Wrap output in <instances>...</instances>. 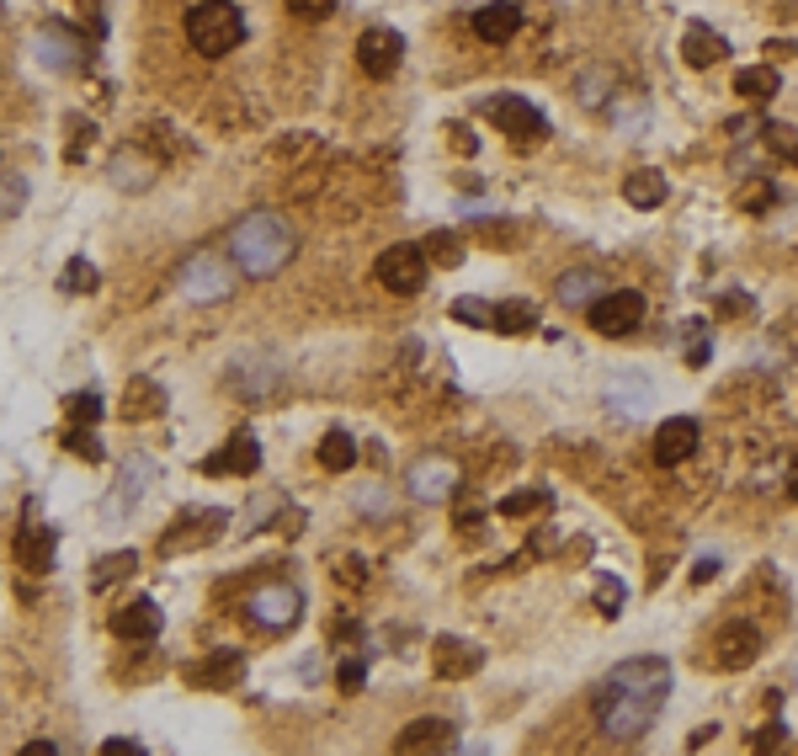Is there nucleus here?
Here are the masks:
<instances>
[{"instance_id":"29","label":"nucleus","mask_w":798,"mask_h":756,"mask_svg":"<svg viewBox=\"0 0 798 756\" xmlns=\"http://www.w3.org/2000/svg\"><path fill=\"white\" fill-rule=\"evenodd\" d=\"M490 325H495L501 336H522V331H532V325H538V310H532L528 298H506V304L490 315Z\"/></svg>"},{"instance_id":"12","label":"nucleus","mask_w":798,"mask_h":756,"mask_svg":"<svg viewBox=\"0 0 798 756\" xmlns=\"http://www.w3.org/2000/svg\"><path fill=\"white\" fill-rule=\"evenodd\" d=\"M405 485H411L415 501H447V495L459 490V464L442 459V453H426V459H415L411 464Z\"/></svg>"},{"instance_id":"4","label":"nucleus","mask_w":798,"mask_h":756,"mask_svg":"<svg viewBox=\"0 0 798 756\" xmlns=\"http://www.w3.org/2000/svg\"><path fill=\"white\" fill-rule=\"evenodd\" d=\"M176 283H181V293L193 304H224L235 293V283H240V267L229 256H218V251H193L181 262V272H176Z\"/></svg>"},{"instance_id":"48","label":"nucleus","mask_w":798,"mask_h":756,"mask_svg":"<svg viewBox=\"0 0 798 756\" xmlns=\"http://www.w3.org/2000/svg\"><path fill=\"white\" fill-rule=\"evenodd\" d=\"M453 145H459L463 155H474V149H480V139H474V134H469V128H453Z\"/></svg>"},{"instance_id":"6","label":"nucleus","mask_w":798,"mask_h":756,"mask_svg":"<svg viewBox=\"0 0 798 756\" xmlns=\"http://www.w3.org/2000/svg\"><path fill=\"white\" fill-rule=\"evenodd\" d=\"M32 59L53 75H80L86 65H91V49H86V38L70 32L65 22H43L38 32H32Z\"/></svg>"},{"instance_id":"3","label":"nucleus","mask_w":798,"mask_h":756,"mask_svg":"<svg viewBox=\"0 0 798 756\" xmlns=\"http://www.w3.org/2000/svg\"><path fill=\"white\" fill-rule=\"evenodd\" d=\"M187 43H193L203 59H224L229 49H240L245 38V17L235 0H197L187 6Z\"/></svg>"},{"instance_id":"16","label":"nucleus","mask_w":798,"mask_h":756,"mask_svg":"<svg viewBox=\"0 0 798 756\" xmlns=\"http://www.w3.org/2000/svg\"><path fill=\"white\" fill-rule=\"evenodd\" d=\"M224 533V512H181V522L160 538V554H181V549H203Z\"/></svg>"},{"instance_id":"51","label":"nucleus","mask_w":798,"mask_h":756,"mask_svg":"<svg viewBox=\"0 0 798 756\" xmlns=\"http://www.w3.org/2000/svg\"><path fill=\"white\" fill-rule=\"evenodd\" d=\"M75 6H86V0H75Z\"/></svg>"},{"instance_id":"17","label":"nucleus","mask_w":798,"mask_h":756,"mask_svg":"<svg viewBox=\"0 0 798 756\" xmlns=\"http://www.w3.org/2000/svg\"><path fill=\"white\" fill-rule=\"evenodd\" d=\"M698 453V421L692 415H671L660 432H654V464L671 469V464H687Z\"/></svg>"},{"instance_id":"10","label":"nucleus","mask_w":798,"mask_h":756,"mask_svg":"<svg viewBox=\"0 0 798 756\" xmlns=\"http://www.w3.org/2000/svg\"><path fill=\"white\" fill-rule=\"evenodd\" d=\"M484 112L501 122V134H511L516 145H532V139L549 134V118H543L528 97H495V101H484Z\"/></svg>"},{"instance_id":"7","label":"nucleus","mask_w":798,"mask_h":756,"mask_svg":"<svg viewBox=\"0 0 798 756\" xmlns=\"http://www.w3.org/2000/svg\"><path fill=\"white\" fill-rule=\"evenodd\" d=\"M426 272H432V262H426V251L411 240L388 245L384 256L373 262V277H378L388 293H400V298H415V293L426 288Z\"/></svg>"},{"instance_id":"5","label":"nucleus","mask_w":798,"mask_h":756,"mask_svg":"<svg viewBox=\"0 0 798 756\" xmlns=\"http://www.w3.org/2000/svg\"><path fill=\"white\" fill-rule=\"evenodd\" d=\"M245 618H250L256 629H266V635H283V629H293V624L304 618V597H298V586H288V581H262L245 597Z\"/></svg>"},{"instance_id":"45","label":"nucleus","mask_w":798,"mask_h":756,"mask_svg":"<svg viewBox=\"0 0 798 756\" xmlns=\"http://www.w3.org/2000/svg\"><path fill=\"white\" fill-rule=\"evenodd\" d=\"M101 756H145L139 740H101Z\"/></svg>"},{"instance_id":"31","label":"nucleus","mask_w":798,"mask_h":756,"mask_svg":"<svg viewBox=\"0 0 798 756\" xmlns=\"http://www.w3.org/2000/svg\"><path fill=\"white\" fill-rule=\"evenodd\" d=\"M139 570V554L134 549H118V554H101V564L91 570V591H107L112 581H128Z\"/></svg>"},{"instance_id":"37","label":"nucleus","mask_w":798,"mask_h":756,"mask_svg":"<svg viewBox=\"0 0 798 756\" xmlns=\"http://www.w3.org/2000/svg\"><path fill=\"white\" fill-rule=\"evenodd\" d=\"M59 288H70V293H97V272L86 267V256H75L70 267H65V277H59Z\"/></svg>"},{"instance_id":"49","label":"nucleus","mask_w":798,"mask_h":756,"mask_svg":"<svg viewBox=\"0 0 798 756\" xmlns=\"http://www.w3.org/2000/svg\"><path fill=\"white\" fill-rule=\"evenodd\" d=\"M53 752H59L53 740H27V746H22V756H53Z\"/></svg>"},{"instance_id":"47","label":"nucleus","mask_w":798,"mask_h":756,"mask_svg":"<svg viewBox=\"0 0 798 756\" xmlns=\"http://www.w3.org/2000/svg\"><path fill=\"white\" fill-rule=\"evenodd\" d=\"M713 570H719V560H713V554H702V560L692 564V581L702 586V581H708V576H713Z\"/></svg>"},{"instance_id":"35","label":"nucleus","mask_w":798,"mask_h":756,"mask_svg":"<svg viewBox=\"0 0 798 756\" xmlns=\"http://www.w3.org/2000/svg\"><path fill=\"white\" fill-rule=\"evenodd\" d=\"M761 134H767V145H772L782 160H794L798 166V128H788V122H767Z\"/></svg>"},{"instance_id":"27","label":"nucleus","mask_w":798,"mask_h":756,"mask_svg":"<svg viewBox=\"0 0 798 756\" xmlns=\"http://www.w3.org/2000/svg\"><path fill=\"white\" fill-rule=\"evenodd\" d=\"M777 86H782V80H777L772 65H750V70L735 75V91H740L746 101H756V107H761V101H772Z\"/></svg>"},{"instance_id":"21","label":"nucleus","mask_w":798,"mask_h":756,"mask_svg":"<svg viewBox=\"0 0 798 756\" xmlns=\"http://www.w3.org/2000/svg\"><path fill=\"white\" fill-rule=\"evenodd\" d=\"M459 746V730L447 719H415L411 730L400 735V752H453Z\"/></svg>"},{"instance_id":"23","label":"nucleus","mask_w":798,"mask_h":756,"mask_svg":"<svg viewBox=\"0 0 798 756\" xmlns=\"http://www.w3.org/2000/svg\"><path fill=\"white\" fill-rule=\"evenodd\" d=\"M554 293H559V304H564V310H591V304L602 298V272H591V267L564 272Z\"/></svg>"},{"instance_id":"43","label":"nucleus","mask_w":798,"mask_h":756,"mask_svg":"<svg viewBox=\"0 0 798 756\" xmlns=\"http://www.w3.org/2000/svg\"><path fill=\"white\" fill-rule=\"evenodd\" d=\"M602 86H607V70H597L591 80H581V101H585V107H602V101H607Z\"/></svg>"},{"instance_id":"44","label":"nucleus","mask_w":798,"mask_h":756,"mask_svg":"<svg viewBox=\"0 0 798 756\" xmlns=\"http://www.w3.org/2000/svg\"><path fill=\"white\" fill-rule=\"evenodd\" d=\"M363 683H367V666L363 660H346V666H341V687H346V693H357Z\"/></svg>"},{"instance_id":"19","label":"nucleus","mask_w":798,"mask_h":756,"mask_svg":"<svg viewBox=\"0 0 798 756\" xmlns=\"http://www.w3.org/2000/svg\"><path fill=\"white\" fill-rule=\"evenodd\" d=\"M516 27H522V6H511V0H490V6L474 11V38L480 43H511Z\"/></svg>"},{"instance_id":"30","label":"nucleus","mask_w":798,"mask_h":756,"mask_svg":"<svg viewBox=\"0 0 798 756\" xmlns=\"http://www.w3.org/2000/svg\"><path fill=\"white\" fill-rule=\"evenodd\" d=\"M240 671H245V656L224 650V656H214L208 666H197L193 677H197L203 687H235V683H240Z\"/></svg>"},{"instance_id":"33","label":"nucleus","mask_w":798,"mask_h":756,"mask_svg":"<svg viewBox=\"0 0 798 756\" xmlns=\"http://www.w3.org/2000/svg\"><path fill=\"white\" fill-rule=\"evenodd\" d=\"M27 203V176L22 171H0V224L17 219Z\"/></svg>"},{"instance_id":"46","label":"nucleus","mask_w":798,"mask_h":756,"mask_svg":"<svg viewBox=\"0 0 798 756\" xmlns=\"http://www.w3.org/2000/svg\"><path fill=\"white\" fill-rule=\"evenodd\" d=\"M777 740H782V725H767L761 735H750V746H761V752H767V746H777Z\"/></svg>"},{"instance_id":"39","label":"nucleus","mask_w":798,"mask_h":756,"mask_svg":"<svg viewBox=\"0 0 798 756\" xmlns=\"http://www.w3.org/2000/svg\"><path fill=\"white\" fill-rule=\"evenodd\" d=\"M70 415L80 421V426H97V421H101V394L97 390H80L70 400Z\"/></svg>"},{"instance_id":"15","label":"nucleus","mask_w":798,"mask_h":756,"mask_svg":"<svg viewBox=\"0 0 798 756\" xmlns=\"http://www.w3.org/2000/svg\"><path fill=\"white\" fill-rule=\"evenodd\" d=\"M53 554H59V533L43 528L38 517H22V533H17V564L32 570V576H43V570H53Z\"/></svg>"},{"instance_id":"8","label":"nucleus","mask_w":798,"mask_h":756,"mask_svg":"<svg viewBox=\"0 0 798 756\" xmlns=\"http://www.w3.org/2000/svg\"><path fill=\"white\" fill-rule=\"evenodd\" d=\"M585 315H591V331H602V336H629V331H639V320H644V293H633V288L602 293Z\"/></svg>"},{"instance_id":"22","label":"nucleus","mask_w":798,"mask_h":756,"mask_svg":"<svg viewBox=\"0 0 798 756\" xmlns=\"http://www.w3.org/2000/svg\"><path fill=\"white\" fill-rule=\"evenodd\" d=\"M729 53V43L713 32V27H702V22H692L687 27V38H681V59L692 65V70H708V65H719Z\"/></svg>"},{"instance_id":"14","label":"nucleus","mask_w":798,"mask_h":756,"mask_svg":"<svg viewBox=\"0 0 798 756\" xmlns=\"http://www.w3.org/2000/svg\"><path fill=\"white\" fill-rule=\"evenodd\" d=\"M160 602H149V597H134V602H122L112 612V635L128 639V645H149V639H160Z\"/></svg>"},{"instance_id":"36","label":"nucleus","mask_w":798,"mask_h":756,"mask_svg":"<svg viewBox=\"0 0 798 756\" xmlns=\"http://www.w3.org/2000/svg\"><path fill=\"white\" fill-rule=\"evenodd\" d=\"M65 448H70V453H80V459H91V464H101V442L91 438V426H80V421L65 432Z\"/></svg>"},{"instance_id":"26","label":"nucleus","mask_w":798,"mask_h":756,"mask_svg":"<svg viewBox=\"0 0 798 756\" xmlns=\"http://www.w3.org/2000/svg\"><path fill=\"white\" fill-rule=\"evenodd\" d=\"M436 671L442 677H469V671H480V650L469 639H436Z\"/></svg>"},{"instance_id":"24","label":"nucleus","mask_w":798,"mask_h":756,"mask_svg":"<svg viewBox=\"0 0 798 756\" xmlns=\"http://www.w3.org/2000/svg\"><path fill=\"white\" fill-rule=\"evenodd\" d=\"M166 411V390L155 384V379H134L128 394L118 400V415L122 421H145V415H160Z\"/></svg>"},{"instance_id":"25","label":"nucleus","mask_w":798,"mask_h":756,"mask_svg":"<svg viewBox=\"0 0 798 756\" xmlns=\"http://www.w3.org/2000/svg\"><path fill=\"white\" fill-rule=\"evenodd\" d=\"M666 193H671V181H666L660 171H650V166L623 176V197H629L633 208H660V203H666Z\"/></svg>"},{"instance_id":"11","label":"nucleus","mask_w":798,"mask_h":756,"mask_svg":"<svg viewBox=\"0 0 798 756\" xmlns=\"http://www.w3.org/2000/svg\"><path fill=\"white\" fill-rule=\"evenodd\" d=\"M400 59H405V38L394 27H367L363 38H357V65L373 80H388V75L400 70Z\"/></svg>"},{"instance_id":"9","label":"nucleus","mask_w":798,"mask_h":756,"mask_svg":"<svg viewBox=\"0 0 798 756\" xmlns=\"http://www.w3.org/2000/svg\"><path fill=\"white\" fill-rule=\"evenodd\" d=\"M256 469H262V442H256L250 426H240V432H229V442H224L218 453H208V459L197 464V474L229 480V474H256Z\"/></svg>"},{"instance_id":"2","label":"nucleus","mask_w":798,"mask_h":756,"mask_svg":"<svg viewBox=\"0 0 798 756\" xmlns=\"http://www.w3.org/2000/svg\"><path fill=\"white\" fill-rule=\"evenodd\" d=\"M224 251H229V262L240 267V277H277V272L293 262V251H298V235H293V224L283 214H272V208H256V214H245L235 219V229L224 235Z\"/></svg>"},{"instance_id":"1","label":"nucleus","mask_w":798,"mask_h":756,"mask_svg":"<svg viewBox=\"0 0 798 756\" xmlns=\"http://www.w3.org/2000/svg\"><path fill=\"white\" fill-rule=\"evenodd\" d=\"M666 698H671V660L633 656L612 666L597 687V725L607 740H639L660 719Z\"/></svg>"},{"instance_id":"32","label":"nucleus","mask_w":798,"mask_h":756,"mask_svg":"<svg viewBox=\"0 0 798 756\" xmlns=\"http://www.w3.org/2000/svg\"><path fill=\"white\" fill-rule=\"evenodd\" d=\"M421 251H426V262H432V267H459L463 262V240L453 235V229H432V235L421 240Z\"/></svg>"},{"instance_id":"28","label":"nucleus","mask_w":798,"mask_h":756,"mask_svg":"<svg viewBox=\"0 0 798 756\" xmlns=\"http://www.w3.org/2000/svg\"><path fill=\"white\" fill-rule=\"evenodd\" d=\"M319 464L336 469V474H346V469L357 464V442H352V432H341V426H331L325 438H319Z\"/></svg>"},{"instance_id":"13","label":"nucleus","mask_w":798,"mask_h":756,"mask_svg":"<svg viewBox=\"0 0 798 756\" xmlns=\"http://www.w3.org/2000/svg\"><path fill=\"white\" fill-rule=\"evenodd\" d=\"M155 176H160V166H155V155L139 145H118V155L107 160V181H112L118 193H149Z\"/></svg>"},{"instance_id":"20","label":"nucleus","mask_w":798,"mask_h":756,"mask_svg":"<svg viewBox=\"0 0 798 756\" xmlns=\"http://www.w3.org/2000/svg\"><path fill=\"white\" fill-rule=\"evenodd\" d=\"M756 650H761L756 624H725V629H719V666L740 671V666H750V660H756Z\"/></svg>"},{"instance_id":"40","label":"nucleus","mask_w":798,"mask_h":756,"mask_svg":"<svg viewBox=\"0 0 798 756\" xmlns=\"http://www.w3.org/2000/svg\"><path fill=\"white\" fill-rule=\"evenodd\" d=\"M283 6H288V11L298 17V22H325V17L336 11L341 0H283Z\"/></svg>"},{"instance_id":"41","label":"nucleus","mask_w":798,"mask_h":756,"mask_svg":"<svg viewBox=\"0 0 798 756\" xmlns=\"http://www.w3.org/2000/svg\"><path fill=\"white\" fill-rule=\"evenodd\" d=\"M597 608H602L607 618H618V608H623V581L602 576V581H597Z\"/></svg>"},{"instance_id":"18","label":"nucleus","mask_w":798,"mask_h":756,"mask_svg":"<svg viewBox=\"0 0 798 756\" xmlns=\"http://www.w3.org/2000/svg\"><path fill=\"white\" fill-rule=\"evenodd\" d=\"M149 480H155V459H149V453H128V459H122V485L107 495V517L128 512V507L149 490Z\"/></svg>"},{"instance_id":"50","label":"nucleus","mask_w":798,"mask_h":756,"mask_svg":"<svg viewBox=\"0 0 798 756\" xmlns=\"http://www.w3.org/2000/svg\"><path fill=\"white\" fill-rule=\"evenodd\" d=\"M788 495L798 501V459H794V469H788Z\"/></svg>"},{"instance_id":"38","label":"nucleus","mask_w":798,"mask_h":756,"mask_svg":"<svg viewBox=\"0 0 798 756\" xmlns=\"http://www.w3.org/2000/svg\"><path fill=\"white\" fill-rule=\"evenodd\" d=\"M543 507H549V495H543V490H516V495H506V501H501V517L543 512Z\"/></svg>"},{"instance_id":"34","label":"nucleus","mask_w":798,"mask_h":756,"mask_svg":"<svg viewBox=\"0 0 798 756\" xmlns=\"http://www.w3.org/2000/svg\"><path fill=\"white\" fill-rule=\"evenodd\" d=\"M65 134H70V145H65V155L70 160H86V149H91V139H97V128H91V118H65Z\"/></svg>"},{"instance_id":"42","label":"nucleus","mask_w":798,"mask_h":756,"mask_svg":"<svg viewBox=\"0 0 798 756\" xmlns=\"http://www.w3.org/2000/svg\"><path fill=\"white\" fill-rule=\"evenodd\" d=\"M453 320H463V325H490V310H484V298H453Z\"/></svg>"}]
</instances>
